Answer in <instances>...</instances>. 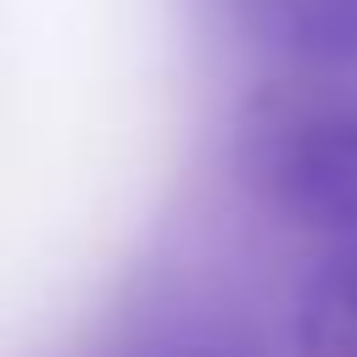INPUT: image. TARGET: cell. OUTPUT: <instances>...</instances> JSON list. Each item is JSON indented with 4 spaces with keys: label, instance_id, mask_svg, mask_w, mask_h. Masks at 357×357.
I'll use <instances>...</instances> for the list:
<instances>
[{
    "label": "cell",
    "instance_id": "6da1fadb",
    "mask_svg": "<svg viewBox=\"0 0 357 357\" xmlns=\"http://www.w3.org/2000/svg\"><path fill=\"white\" fill-rule=\"evenodd\" d=\"M234 167L245 190L301 234H357V89L329 73L262 84L234 117Z\"/></svg>",
    "mask_w": 357,
    "mask_h": 357
},
{
    "label": "cell",
    "instance_id": "7a4b0ae2",
    "mask_svg": "<svg viewBox=\"0 0 357 357\" xmlns=\"http://www.w3.org/2000/svg\"><path fill=\"white\" fill-rule=\"evenodd\" d=\"M234 28L301 73L357 67V0H223Z\"/></svg>",
    "mask_w": 357,
    "mask_h": 357
},
{
    "label": "cell",
    "instance_id": "3957f363",
    "mask_svg": "<svg viewBox=\"0 0 357 357\" xmlns=\"http://www.w3.org/2000/svg\"><path fill=\"white\" fill-rule=\"evenodd\" d=\"M296 357H357V234L329 240L296 290Z\"/></svg>",
    "mask_w": 357,
    "mask_h": 357
},
{
    "label": "cell",
    "instance_id": "277c9868",
    "mask_svg": "<svg viewBox=\"0 0 357 357\" xmlns=\"http://www.w3.org/2000/svg\"><path fill=\"white\" fill-rule=\"evenodd\" d=\"M134 357H234V351L218 346V340H156V346H145Z\"/></svg>",
    "mask_w": 357,
    "mask_h": 357
}]
</instances>
